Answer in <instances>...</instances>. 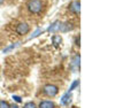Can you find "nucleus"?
I'll return each instance as SVG.
<instances>
[{
    "mask_svg": "<svg viewBox=\"0 0 138 108\" xmlns=\"http://www.w3.org/2000/svg\"><path fill=\"white\" fill-rule=\"evenodd\" d=\"M27 7L30 13L32 14H38L43 9V1L42 0H29Z\"/></svg>",
    "mask_w": 138,
    "mask_h": 108,
    "instance_id": "nucleus-1",
    "label": "nucleus"
},
{
    "mask_svg": "<svg viewBox=\"0 0 138 108\" xmlns=\"http://www.w3.org/2000/svg\"><path fill=\"white\" fill-rule=\"evenodd\" d=\"M58 92H59V89L53 84H47V85L44 86V93L47 97H55Z\"/></svg>",
    "mask_w": 138,
    "mask_h": 108,
    "instance_id": "nucleus-2",
    "label": "nucleus"
},
{
    "mask_svg": "<svg viewBox=\"0 0 138 108\" xmlns=\"http://www.w3.org/2000/svg\"><path fill=\"white\" fill-rule=\"evenodd\" d=\"M30 30V27H29L28 23H20L16 27V32L19 35H27Z\"/></svg>",
    "mask_w": 138,
    "mask_h": 108,
    "instance_id": "nucleus-3",
    "label": "nucleus"
},
{
    "mask_svg": "<svg viewBox=\"0 0 138 108\" xmlns=\"http://www.w3.org/2000/svg\"><path fill=\"white\" fill-rule=\"evenodd\" d=\"M74 29V24L70 22H65V23H60L59 25V30L61 32H68V31H71Z\"/></svg>",
    "mask_w": 138,
    "mask_h": 108,
    "instance_id": "nucleus-4",
    "label": "nucleus"
},
{
    "mask_svg": "<svg viewBox=\"0 0 138 108\" xmlns=\"http://www.w3.org/2000/svg\"><path fill=\"white\" fill-rule=\"evenodd\" d=\"M69 10L73 12L75 14H79L80 12V2L79 1H73L70 5H69Z\"/></svg>",
    "mask_w": 138,
    "mask_h": 108,
    "instance_id": "nucleus-5",
    "label": "nucleus"
},
{
    "mask_svg": "<svg viewBox=\"0 0 138 108\" xmlns=\"http://www.w3.org/2000/svg\"><path fill=\"white\" fill-rule=\"evenodd\" d=\"M54 107H55V105H54L53 101L45 100L39 104V108H54Z\"/></svg>",
    "mask_w": 138,
    "mask_h": 108,
    "instance_id": "nucleus-6",
    "label": "nucleus"
},
{
    "mask_svg": "<svg viewBox=\"0 0 138 108\" xmlns=\"http://www.w3.org/2000/svg\"><path fill=\"white\" fill-rule=\"evenodd\" d=\"M70 98H71L70 92H67L66 94H63L62 98H61V105H67V104H69V101H70Z\"/></svg>",
    "mask_w": 138,
    "mask_h": 108,
    "instance_id": "nucleus-7",
    "label": "nucleus"
},
{
    "mask_svg": "<svg viewBox=\"0 0 138 108\" xmlns=\"http://www.w3.org/2000/svg\"><path fill=\"white\" fill-rule=\"evenodd\" d=\"M61 43H62V39H61V37H60V36L55 35V36L52 37V44H53L55 47H58V46H59Z\"/></svg>",
    "mask_w": 138,
    "mask_h": 108,
    "instance_id": "nucleus-8",
    "label": "nucleus"
},
{
    "mask_svg": "<svg viewBox=\"0 0 138 108\" xmlns=\"http://www.w3.org/2000/svg\"><path fill=\"white\" fill-rule=\"evenodd\" d=\"M59 25H60V22L55 21L54 23H52V24H51V27L48 28V31H50V32H54V31L59 30Z\"/></svg>",
    "mask_w": 138,
    "mask_h": 108,
    "instance_id": "nucleus-9",
    "label": "nucleus"
},
{
    "mask_svg": "<svg viewBox=\"0 0 138 108\" xmlns=\"http://www.w3.org/2000/svg\"><path fill=\"white\" fill-rule=\"evenodd\" d=\"M20 45V43H16V44H13V45H10V46H8V47H6L5 49H4V53H7V52H9V51H12L13 48H15V47H17V46Z\"/></svg>",
    "mask_w": 138,
    "mask_h": 108,
    "instance_id": "nucleus-10",
    "label": "nucleus"
},
{
    "mask_svg": "<svg viewBox=\"0 0 138 108\" xmlns=\"http://www.w3.org/2000/svg\"><path fill=\"white\" fill-rule=\"evenodd\" d=\"M78 85H79V81H78V79L74 81V82H73V84H71L70 87H69V91H68V92H71V91H73V90L75 89V87L78 86Z\"/></svg>",
    "mask_w": 138,
    "mask_h": 108,
    "instance_id": "nucleus-11",
    "label": "nucleus"
},
{
    "mask_svg": "<svg viewBox=\"0 0 138 108\" xmlns=\"http://www.w3.org/2000/svg\"><path fill=\"white\" fill-rule=\"evenodd\" d=\"M39 33H43V30H40V29H37V30L30 36V39H32V38H36L37 36H39Z\"/></svg>",
    "mask_w": 138,
    "mask_h": 108,
    "instance_id": "nucleus-12",
    "label": "nucleus"
},
{
    "mask_svg": "<svg viewBox=\"0 0 138 108\" xmlns=\"http://www.w3.org/2000/svg\"><path fill=\"white\" fill-rule=\"evenodd\" d=\"M73 62H74V66L76 67V68H77V67H79V55H76V56H75Z\"/></svg>",
    "mask_w": 138,
    "mask_h": 108,
    "instance_id": "nucleus-13",
    "label": "nucleus"
},
{
    "mask_svg": "<svg viewBox=\"0 0 138 108\" xmlns=\"http://www.w3.org/2000/svg\"><path fill=\"white\" fill-rule=\"evenodd\" d=\"M0 108H9V105L4 100H0Z\"/></svg>",
    "mask_w": 138,
    "mask_h": 108,
    "instance_id": "nucleus-14",
    "label": "nucleus"
},
{
    "mask_svg": "<svg viewBox=\"0 0 138 108\" xmlns=\"http://www.w3.org/2000/svg\"><path fill=\"white\" fill-rule=\"evenodd\" d=\"M23 108H36V105L33 103H27L24 106H23Z\"/></svg>",
    "mask_w": 138,
    "mask_h": 108,
    "instance_id": "nucleus-15",
    "label": "nucleus"
},
{
    "mask_svg": "<svg viewBox=\"0 0 138 108\" xmlns=\"http://www.w3.org/2000/svg\"><path fill=\"white\" fill-rule=\"evenodd\" d=\"M13 99L16 101V103H22V98L19 97V95H13Z\"/></svg>",
    "mask_w": 138,
    "mask_h": 108,
    "instance_id": "nucleus-16",
    "label": "nucleus"
},
{
    "mask_svg": "<svg viewBox=\"0 0 138 108\" xmlns=\"http://www.w3.org/2000/svg\"><path fill=\"white\" fill-rule=\"evenodd\" d=\"M79 43H80V39H79V36H78V37H77V38H76V45H77V46H78V47H79V45H80V44H79Z\"/></svg>",
    "mask_w": 138,
    "mask_h": 108,
    "instance_id": "nucleus-17",
    "label": "nucleus"
},
{
    "mask_svg": "<svg viewBox=\"0 0 138 108\" xmlns=\"http://www.w3.org/2000/svg\"><path fill=\"white\" fill-rule=\"evenodd\" d=\"M9 108H19L16 106V105H12V106H9Z\"/></svg>",
    "mask_w": 138,
    "mask_h": 108,
    "instance_id": "nucleus-18",
    "label": "nucleus"
},
{
    "mask_svg": "<svg viewBox=\"0 0 138 108\" xmlns=\"http://www.w3.org/2000/svg\"><path fill=\"white\" fill-rule=\"evenodd\" d=\"M4 1H5V0H0V5H1L2 2H4Z\"/></svg>",
    "mask_w": 138,
    "mask_h": 108,
    "instance_id": "nucleus-19",
    "label": "nucleus"
}]
</instances>
